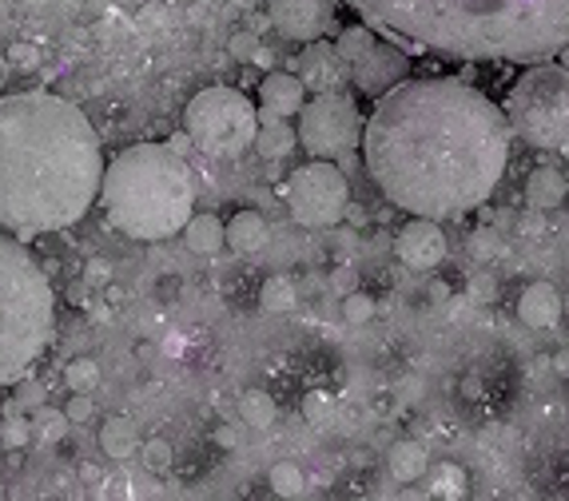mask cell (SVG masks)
Here are the masks:
<instances>
[{
	"instance_id": "4",
	"label": "cell",
	"mask_w": 569,
	"mask_h": 501,
	"mask_svg": "<svg viewBox=\"0 0 569 501\" xmlns=\"http://www.w3.org/2000/svg\"><path fill=\"white\" fill-rule=\"evenodd\" d=\"M96 199L128 240L160 243L196 211V179L167 143H131L104 164Z\"/></svg>"
},
{
	"instance_id": "17",
	"label": "cell",
	"mask_w": 569,
	"mask_h": 501,
	"mask_svg": "<svg viewBox=\"0 0 569 501\" xmlns=\"http://www.w3.org/2000/svg\"><path fill=\"white\" fill-rule=\"evenodd\" d=\"M255 116H259V128H255V140L252 148H259L263 160H283V155L295 152V128L287 120H279V116H267V112L255 108Z\"/></svg>"
},
{
	"instance_id": "36",
	"label": "cell",
	"mask_w": 569,
	"mask_h": 501,
	"mask_svg": "<svg viewBox=\"0 0 569 501\" xmlns=\"http://www.w3.org/2000/svg\"><path fill=\"white\" fill-rule=\"evenodd\" d=\"M88 279H92V283H104V279H112V267L104 259H92L88 263Z\"/></svg>"
},
{
	"instance_id": "5",
	"label": "cell",
	"mask_w": 569,
	"mask_h": 501,
	"mask_svg": "<svg viewBox=\"0 0 569 501\" xmlns=\"http://www.w3.org/2000/svg\"><path fill=\"white\" fill-rule=\"evenodd\" d=\"M56 335V294L24 240L0 231V391L33 371Z\"/></svg>"
},
{
	"instance_id": "12",
	"label": "cell",
	"mask_w": 569,
	"mask_h": 501,
	"mask_svg": "<svg viewBox=\"0 0 569 501\" xmlns=\"http://www.w3.org/2000/svg\"><path fill=\"white\" fill-rule=\"evenodd\" d=\"M446 250H450L446 231L438 228V219H422V215H410V223L394 240V255L410 271H434L438 263L446 259Z\"/></svg>"
},
{
	"instance_id": "14",
	"label": "cell",
	"mask_w": 569,
	"mask_h": 501,
	"mask_svg": "<svg viewBox=\"0 0 569 501\" xmlns=\"http://www.w3.org/2000/svg\"><path fill=\"white\" fill-rule=\"evenodd\" d=\"M306 100V88L295 72H267L259 84V112L267 116H279V120H291L299 116Z\"/></svg>"
},
{
	"instance_id": "31",
	"label": "cell",
	"mask_w": 569,
	"mask_h": 501,
	"mask_svg": "<svg viewBox=\"0 0 569 501\" xmlns=\"http://www.w3.org/2000/svg\"><path fill=\"white\" fill-rule=\"evenodd\" d=\"M330 415V394L327 391H311L303 398V418L306 422H323Z\"/></svg>"
},
{
	"instance_id": "32",
	"label": "cell",
	"mask_w": 569,
	"mask_h": 501,
	"mask_svg": "<svg viewBox=\"0 0 569 501\" xmlns=\"http://www.w3.org/2000/svg\"><path fill=\"white\" fill-rule=\"evenodd\" d=\"M28 438H33V430H28V422H21V418L0 426V442H4V446H24Z\"/></svg>"
},
{
	"instance_id": "34",
	"label": "cell",
	"mask_w": 569,
	"mask_h": 501,
	"mask_svg": "<svg viewBox=\"0 0 569 501\" xmlns=\"http://www.w3.org/2000/svg\"><path fill=\"white\" fill-rule=\"evenodd\" d=\"M255 48H259V40H255V33H247V28H240V33L231 36V56H240V60H252Z\"/></svg>"
},
{
	"instance_id": "35",
	"label": "cell",
	"mask_w": 569,
	"mask_h": 501,
	"mask_svg": "<svg viewBox=\"0 0 569 501\" xmlns=\"http://www.w3.org/2000/svg\"><path fill=\"white\" fill-rule=\"evenodd\" d=\"M12 386H21V403L24 406H44V386L28 382V374H24V378H16Z\"/></svg>"
},
{
	"instance_id": "25",
	"label": "cell",
	"mask_w": 569,
	"mask_h": 501,
	"mask_svg": "<svg viewBox=\"0 0 569 501\" xmlns=\"http://www.w3.org/2000/svg\"><path fill=\"white\" fill-rule=\"evenodd\" d=\"M295 299H299V291H295V283H291L287 275H271V279L263 283V291H259L263 311H291Z\"/></svg>"
},
{
	"instance_id": "23",
	"label": "cell",
	"mask_w": 569,
	"mask_h": 501,
	"mask_svg": "<svg viewBox=\"0 0 569 501\" xmlns=\"http://www.w3.org/2000/svg\"><path fill=\"white\" fill-rule=\"evenodd\" d=\"M275 415H279V406L267 391H247L240 398V418L243 426H252V430H267L275 426Z\"/></svg>"
},
{
	"instance_id": "24",
	"label": "cell",
	"mask_w": 569,
	"mask_h": 501,
	"mask_svg": "<svg viewBox=\"0 0 569 501\" xmlns=\"http://www.w3.org/2000/svg\"><path fill=\"white\" fill-rule=\"evenodd\" d=\"M267 486H271L275 498H299L306 478L303 469H299V462H275L271 474H267Z\"/></svg>"
},
{
	"instance_id": "21",
	"label": "cell",
	"mask_w": 569,
	"mask_h": 501,
	"mask_svg": "<svg viewBox=\"0 0 569 501\" xmlns=\"http://www.w3.org/2000/svg\"><path fill=\"white\" fill-rule=\"evenodd\" d=\"M136 446H140V430H136V422L124 415H112L108 422L100 426V450H104V458H131L136 454Z\"/></svg>"
},
{
	"instance_id": "9",
	"label": "cell",
	"mask_w": 569,
	"mask_h": 501,
	"mask_svg": "<svg viewBox=\"0 0 569 501\" xmlns=\"http://www.w3.org/2000/svg\"><path fill=\"white\" fill-rule=\"evenodd\" d=\"M359 136H362V116L347 92L330 88V92H315V100H303L295 140L315 160L350 155L359 148Z\"/></svg>"
},
{
	"instance_id": "2",
	"label": "cell",
	"mask_w": 569,
	"mask_h": 501,
	"mask_svg": "<svg viewBox=\"0 0 569 501\" xmlns=\"http://www.w3.org/2000/svg\"><path fill=\"white\" fill-rule=\"evenodd\" d=\"M104 172L100 136L56 92H0V231L16 240L77 228Z\"/></svg>"
},
{
	"instance_id": "42",
	"label": "cell",
	"mask_w": 569,
	"mask_h": 501,
	"mask_svg": "<svg viewBox=\"0 0 569 501\" xmlns=\"http://www.w3.org/2000/svg\"><path fill=\"white\" fill-rule=\"evenodd\" d=\"M219 446H235V442H240V434H235V430H231V426H223V430H219Z\"/></svg>"
},
{
	"instance_id": "10",
	"label": "cell",
	"mask_w": 569,
	"mask_h": 501,
	"mask_svg": "<svg viewBox=\"0 0 569 501\" xmlns=\"http://www.w3.org/2000/svg\"><path fill=\"white\" fill-rule=\"evenodd\" d=\"M287 208L299 228H335L350 211L347 175L335 167V160H311V164L295 167L287 179Z\"/></svg>"
},
{
	"instance_id": "22",
	"label": "cell",
	"mask_w": 569,
	"mask_h": 501,
	"mask_svg": "<svg viewBox=\"0 0 569 501\" xmlns=\"http://www.w3.org/2000/svg\"><path fill=\"white\" fill-rule=\"evenodd\" d=\"M422 481H427V490L434 493V498H466V469L454 466V462H430L427 474H422Z\"/></svg>"
},
{
	"instance_id": "27",
	"label": "cell",
	"mask_w": 569,
	"mask_h": 501,
	"mask_svg": "<svg viewBox=\"0 0 569 501\" xmlns=\"http://www.w3.org/2000/svg\"><path fill=\"white\" fill-rule=\"evenodd\" d=\"M33 438H40V442H60V438L68 434V418L65 410H53V406H36V418H33Z\"/></svg>"
},
{
	"instance_id": "3",
	"label": "cell",
	"mask_w": 569,
	"mask_h": 501,
	"mask_svg": "<svg viewBox=\"0 0 569 501\" xmlns=\"http://www.w3.org/2000/svg\"><path fill=\"white\" fill-rule=\"evenodd\" d=\"M394 40L458 60H546L569 36V0H350Z\"/></svg>"
},
{
	"instance_id": "26",
	"label": "cell",
	"mask_w": 569,
	"mask_h": 501,
	"mask_svg": "<svg viewBox=\"0 0 569 501\" xmlns=\"http://www.w3.org/2000/svg\"><path fill=\"white\" fill-rule=\"evenodd\" d=\"M100 362L96 359H72L65 366V382H68V391H77V394H92L100 386Z\"/></svg>"
},
{
	"instance_id": "38",
	"label": "cell",
	"mask_w": 569,
	"mask_h": 501,
	"mask_svg": "<svg viewBox=\"0 0 569 501\" xmlns=\"http://www.w3.org/2000/svg\"><path fill=\"white\" fill-rule=\"evenodd\" d=\"M330 283L339 287L342 294H347V291H355V271H350V267H342V271H335V275H330Z\"/></svg>"
},
{
	"instance_id": "28",
	"label": "cell",
	"mask_w": 569,
	"mask_h": 501,
	"mask_svg": "<svg viewBox=\"0 0 569 501\" xmlns=\"http://www.w3.org/2000/svg\"><path fill=\"white\" fill-rule=\"evenodd\" d=\"M136 450H140V462L152 469V474H167V469H172V462H175V450H172V442H167V438H148V442H143V446H136Z\"/></svg>"
},
{
	"instance_id": "18",
	"label": "cell",
	"mask_w": 569,
	"mask_h": 501,
	"mask_svg": "<svg viewBox=\"0 0 569 501\" xmlns=\"http://www.w3.org/2000/svg\"><path fill=\"white\" fill-rule=\"evenodd\" d=\"M525 203L534 211H554L566 203V172L561 167H534L525 179Z\"/></svg>"
},
{
	"instance_id": "40",
	"label": "cell",
	"mask_w": 569,
	"mask_h": 501,
	"mask_svg": "<svg viewBox=\"0 0 569 501\" xmlns=\"http://www.w3.org/2000/svg\"><path fill=\"white\" fill-rule=\"evenodd\" d=\"M9 80H12V65H9V56L0 53V92L9 88Z\"/></svg>"
},
{
	"instance_id": "6",
	"label": "cell",
	"mask_w": 569,
	"mask_h": 501,
	"mask_svg": "<svg viewBox=\"0 0 569 501\" xmlns=\"http://www.w3.org/2000/svg\"><path fill=\"white\" fill-rule=\"evenodd\" d=\"M510 136L542 152H566L569 140V80L561 65L530 68L502 104Z\"/></svg>"
},
{
	"instance_id": "11",
	"label": "cell",
	"mask_w": 569,
	"mask_h": 501,
	"mask_svg": "<svg viewBox=\"0 0 569 501\" xmlns=\"http://www.w3.org/2000/svg\"><path fill=\"white\" fill-rule=\"evenodd\" d=\"M267 21L283 40H323L335 24V0H267Z\"/></svg>"
},
{
	"instance_id": "20",
	"label": "cell",
	"mask_w": 569,
	"mask_h": 501,
	"mask_svg": "<svg viewBox=\"0 0 569 501\" xmlns=\"http://www.w3.org/2000/svg\"><path fill=\"white\" fill-rule=\"evenodd\" d=\"M386 466H391L394 481H403V486H415V481H422V474H427L430 466V454L422 442H394L391 446V458H386Z\"/></svg>"
},
{
	"instance_id": "8",
	"label": "cell",
	"mask_w": 569,
	"mask_h": 501,
	"mask_svg": "<svg viewBox=\"0 0 569 501\" xmlns=\"http://www.w3.org/2000/svg\"><path fill=\"white\" fill-rule=\"evenodd\" d=\"M347 77L355 80L362 96H383L386 88H394L398 80L410 77V56L398 48L394 40L379 36L371 24H350L339 33V44H335Z\"/></svg>"
},
{
	"instance_id": "30",
	"label": "cell",
	"mask_w": 569,
	"mask_h": 501,
	"mask_svg": "<svg viewBox=\"0 0 569 501\" xmlns=\"http://www.w3.org/2000/svg\"><path fill=\"white\" fill-rule=\"evenodd\" d=\"M92 415H96V406H92V394H77L72 391V398L65 403V418L68 426H84L92 422Z\"/></svg>"
},
{
	"instance_id": "19",
	"label": "cell",
	"mask_w": 569,
	"mask_h": 501,
	"mask_svg": "<svg viewBox=\"0 0 569 501\" xmlns=\"http://www.w3.org/2000/svg\"><path fill=\"white\" fill-rule=\"evenodd\" d=\"M179 235H184L187 250H196V255H208V259L228 247V243H223V219L208 215V211H204V215H196V211H191V215H187V223L179 228Z\"/></svg>"
},
{
	"instance_id": "29",
	"label": "cell",
	"mask_w": 569,
	"mask_h": 501,
	"mask_svg": "<svg viewBox=\"0 0 569 501\" xmlns=\"http://www.w3.org/2000/svg\"><path fill=\"white\" fill-rule=\"evenodd\" d=\"M342 318H347L350 327H362V323H371L374 318V299L367 291H347L342 294Z\"/></svg>"
},
{
	"instance_id": "7",
	"label": "cell",
	"mask_w": 569,
	"mask_h": 501,
	"mask_svg": "<svg viewBox=\"0 0 569 501\" xmlns=\"http://www.w3.org/2000/svg\"><path fill=\"white\" fill-rule=\"evenodd\" d=\"M255 128H259L255 104L235 88H204L187 100L184 108V131L191 148H199L204 155H216V160H235V155L247 152L255 140Z\"/></svg>"
},
{
	"instance_id": "15",
	"label": "cell",
	"mask_w": 569,
	"mask_h": 501,
	"mask_svg": "<svg viewBox=\"0 0 569 501\" xmlns=\"http://www.w3.org/2000/svg\"><path fill=\"white\" fill-rule=\"evenodd\" d=\"M299 80H303V88H315V92L339 88L347 80V68H342L335 44H318V40L306 44L303 60H299Z\"/></svg>"
},
{
	"instance_id": "16",
	"label": "cell",
	"mask_w": 569,
	"mask_h": 501,
	"mask_svg": "<svg viewBox=\"0 0 569 501\" xmlns=\"http://www.w3.org/2000/svg\"><path fill=\"white\" fill-rule=\"evenodd\" d=\"M271 240V228H267V219L259 211L243 208L223 223V243H228L235 255H259Z\"/></svg>"
},
{
	"instance_id": "41",
	"label": "cell",
	"mask_w": 569,
	"mask_h": 501,
	"mask_svg": "<svg viewBox=\"0 0 569 501\" xmlns=\"http://www.w3.org/2000/svg\"><path fill=\"white\" fill-rule=\"evenodd\" d=\"M104 490H108L112 493V498H128V481H120V478H116V481H108V486H104Z\"/></svg>"
},
{
	"instance_id": "37",
	"label": "cell",
	"mask_w": 569,
	"mask_h": 501,
	"mask_svg": "<svg viewBox=\"0 0 569 501\" xmlns=\"http://www.w3.org/2000/svg\"><path fill=\"white\" fill-rule=\"evenodd\" d=\"M474 250H478V255H493V250H498V240H493V231H478V240H474Z\"/></svg>"
},
{
	"instance_id": "33",
	"label": "cell",
	"mask_w": 569,
	"mask_h": 501,
	"mask_svg": "<svg viewBox=\"0 0 569 501\" xmlns=\"http://www.w3.org/2000/svg\"><path fill=\"white\" fill-rule=\"evenodd\" d=\"M9 65L12 68H36V65H40V53H36L33 44H12V48H9Z\"/></svg>"
},
{
	"instance_id": "1",
	"label": "cell",
	"mask_w": 569,
	"mask_h": 501,
	"mask_svg": "<svg viewBox=\"0 0 569 501\" xmlns=\"http://www.w3.org/2000/svg\"><path fill=\"white\" fill-rule=\"evenodd\" d=\"M359 143L379 191L422 219L481 208L510 167L502 104L450 77H406L386 88Z\"/></svg>"
},
{
	"instance_id": "43",
	"label": "cell",
	"mask_w": 569,
	"mask_h": 501,
	"mask_svg": "<svg viewBox=\"0 0 569 501\" xmlns=\"http://www.w3.org/2000/svg\"><path fill=\"white\" fill-rule=\"evenodd\" d=\"M231 4H240V9H247V4H255V0H231Z\"/></svg>"
},
{
	"instance_id": "39",
	"label": "cell",
	"mask_w": 569,
	"mask_h": 501,
	"mask_svg": "<svg viewBox=\"0 0 569 501\" xmlns=\"http://www.w3.org/2000/svg\"><path fill=\"white\" fill-rule=\"evenodd\" d=\"M175 155H184L187 160V152H191V140H187V131H179V136H172V143H167Z\"/></svg>"
},
{
	"instance_id": "13",
	"label": "cell",
	"mask_w": 569,
	"mask_h": 501,
	"mask_svg": "<svg viewBox=\"0 0 569 501\" xmlns=\"http://www.w3.org/2000/svg\"><path fill=\"white\" fill-rule=\"evenodd\" d=\"M561 311H566V299L554 283H530L522 287L518 294V318H522V327L530 330H554L561 323Z\"/></svg>"
}]
</instances>
